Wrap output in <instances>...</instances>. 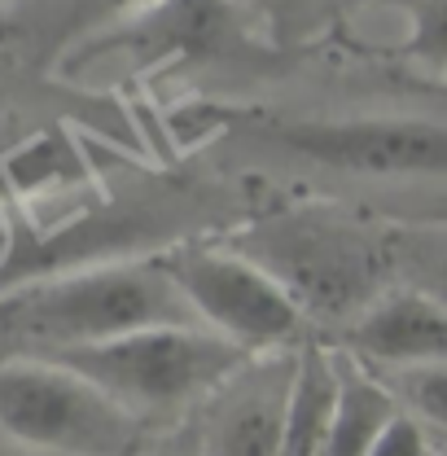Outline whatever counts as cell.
I'll return each mask as SVG.
<instances>
[{"label":"cell","mask_w":447,"mask_h":456,"mask_svg":"<svg viewBox=\"0 0 447 456\" xmlns=\"http://www.w3.org/2000/svg\"><path fill=\"white\" fill-rule=\"evenodd\" d=\"M439 456H447V448H443V452H439Z\"/></svg>","instance_id":"obj_18"},{"label":"cell","mask_w":447,"mask_h":456,"mask_svg":"<svg viewBox=\"0 0 447 456\" xmlns=\"http://www.w3.org/2000/svg\"><path fill=\"white\" fill-rule=\"evenodd\" d=\"M408 417H417L430 435L447 439V360H430L417 369H399L382 378Z\"/></svg>","instance_id":"obj_13"},{"label":"cell","mask_w":447,"mask_h":456,"mask_svg":"<svg viewBox=\"0 0 447 456\" xmlns=\"http://www.w3.org/2000/svg\"><path fill=\"white\" fill-rule=\"evenodd\" d=\"M268 150L342 175L421 180L447 175V123L408 114H351V118H285L259 132Z\"/></svg>","instance_id":"obj_6"},{"label":"cell","mask_w":447,"mask_h":456,"mask_svg":"<svg viewBox=\"0 0 447 456\" xmlns=\"http://www.w3.org/2000/svg\"><path fill=\"white\" fill-rule=\"evenodd\" d=\"M246 9L255 13L264 40L294 45L316 27V18L329 9V0H246Z\"/></svg>","instance_id":"obj_14"},{"label":"cell","mask_w":447,"mask_h":456,"mask_svg":"<svg viewBox=\"0 0 447 456\" xmlns=\"http://www.w3.org/2000/svg\"><path fill=\"white\" fill-rule=\"evenodd\" d=\"M342 346L378 378L447 360V303L435 289L399 285L373 294L342 330Z\"/></svg>","instance_id":"obj_9"},{"label":"cell","mask_w":447,"mask_h":456,"mask_svg":"<svg viewBox=\"0 0 447 456\" xmlns=\"http://www.w3.org/2000/svg\"><path fill=\"white\" fill-rule=\"evenodd\" d=\"M342 399V351L325 342H303L294 360V387L285 408V452L280 456H321Z\"/></svg>","instance_id":"obj_10"},{"label":"cell","mask_w":447,"mask_h":456,"mask_svg":"<svg viewBox=\"0 0 447 456\" xmlns=\"http://www.w3.org/2000/svg\"><path fill=\"white\" fill-rule=\"evenodd\" d=\"M36 355H53L61 364H70L110 399H118L127 412L150 421V417H167V412H184L202 403L228 373L246 364L250 351L211 334L207 325H158V330H136L110 342L36 351Z\"/></svg>","instance_id":"obj_3"},{"label":"cell","mask_w":447,"mask_h":456,"mask_svg":"<svg viewBox=\"0 0 447 456\" xmlns=\"http://www.w3.org/2000/svg\"><path fill=\"white\" fill-rule=\"evenodd\" d=\"M145 456H202V448H198V435H184V439L163 444V448H154V452H145Z\"/></svg>","instance_id":"obj_17"},{"label":"cell","mask_w":447,"mask_h":456,"mask_svg":"<svg viewBox=\"0 0 447 456\" xmlns=\"http://www.w3.org/2000/svg\"><path fill=\"white\" fill-rule=\"evenodd\" d=\"M394 412H399V399L391 395V387L373 369L342 355V399H337V417L321 456H369Z\"/></svg>","instance_id":"obj_11"},{"label":"cell","mask_w":447,"mask_h":456,"mask_svg":"<svg viewBox=\"0 0 447 456\" xmlns=\"http://www.w3.org/2000/svg\"><path fill=\"white\" fill-rule=\"evenodd\" d=\"M141 417L53 355L0 360V435L49 456H132Z\"/></svg>","instance_id":"obj_4"},{"label":"cell","mask_w":447,"mask_h":456,"mask_svg":"<svg viewBox=\"0 0 447 456\" xmlns=\"http://www.w3.org/2000/svg\"><path fill=\"white\" fill-rule=\"evenodd\" d=\"M298 346L246 355V364L237 373H228L220 387L198 403L193 435H198L202 456L285 452V408H289Z\"/></svg>","instance_id":"obj_7"},{"label":"cell","mask_w":447,"mask_h":456,"mask_svg":"<svg viewBox=\"0 0 447 456\" xmlns=\"http://www.w3.org/2000/svg\"><path fill=\"white\" fill-rule=\"evenodd\" d=\"M93 4V22L88 27H97V22H106L114 13H123V9H136V4H145V0H88Z\"/></svg>","instance_id":"obj_16"},{"label":"cell","mask_w":447,"mask_h":456,"mask_svg":"<svg viewBox=\"0 0 447 456\" xmlns=\"http://www.w3.org/2000/svg\"><path fill=\"white\" fill-rule=\"evenodd\" d=\"M255 255L268 273H277L285 289L303 303V312L312 307H346V321L382 289H369V246H360L351 232L321 224H289L272 232Z\"/></svg>","instance_id":"obj_8"},{"label":"cell","mask_w":447,"mask_h":456,"mask_svg":"<svg viewBox=\"0 0 447 456\" xmlns=\"http://www.w3.org/2000/svg\"><path fill=\"white\" fill-rule=\"evenodd\" d=\"M369 456H439V452H435V435L417 417H408L399 408L386 421V430L378 435V444L369 448Z\"/></svg>","instance_id":"obj_15"},{"label":"cell","mask_w":447,"mask_h":456,"mask_svg":"<svg viewBox=\"0 0 447 456\" xmlns=\"http://www.w3.org/2000/svg\"><path fill=\"white\" fill-rule=\"evenodd\" d=\"M391 18L386 49L421 75H447V0H369Z\"/></svg>","instance_id":"obj_12"},{"label":"cell","mask_w":447,"mask_h":456,"mask_svg":"<svg viewBox=\"0 0 447 456\" xmlns=\"http://www.w3.org/2000/svg\"><path fill=\"white\" fill-rule=\"evenodd\" d=\"M264 40L246 0H145L75 36L61 75L79 84L145 79L189 61L255 53Z\"/></svg>","instance_id":"obj_2"},{"label":"cell","mask_w":447,"mask_h":456,"mask_svg":"<svg viewBox=\"0 0 447 456\" xmlns=\"http://www.w3.org/2000/svg\"><path fill=\"white\" fill-rule=\"evenodd\" d=\"M158 325H202L163 255L79 268L0 298V334L27 351H66Z\"/></svg>","instance_id":"obj_1"},{"label":"cell","mask_w":447,"mask_h":456,"mask_svg":"<svg viewBox=\"0 0 447 456\" xmlns=\"http://www.w3.org/2000/svg\"><path fill=\"white\" fill-rule=\"evenodd\" d=\"M163 259L175 285L184 289L193 316L232 346L259 355L307 342L303 303L255 255L224 246H175Z\"/></svg>","instance_id":"obj_5"}]
</instances>
